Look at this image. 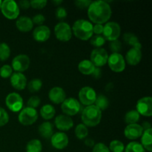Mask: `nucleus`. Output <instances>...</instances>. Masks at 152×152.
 Instances as JSON below:
<instances>
[{"instance_id":"9b49d317","label":"nucleus","mask_w":152,"mask_h":152,"mask_svg":"<svg viewBox=\"0 0 152 152\" xmlns=\"http://www.w3.org/2000/svg\"><path fill=\"white\" fill-rule=\"evenodd\" d=\"M108 52L102 48H94L91 53L90 61L96 68H101L104 66L108 62Z\"/></svg>"},{"instance_id":"a19ab883","label":"nucleus","mask_w":152,"mask_h":152,"mask_svg":"<svg viewBox=\"0 0 152 152\" xmlns=\"http://www.w3.org/2000/svg\"><path fill=\"white\" fill-rule=\"evenodd\" d=\"M121 42L120 40H114V41L110 42L109 48L113 53H120L121 50Z\"/></svg>"},{"instance_id":"79ce46f5","label":"nucleus","mask_w":152,"mask_h":152,"mask_svg":"<svg viewBox=\"0 0 152 152\" xmlns=\"http://www.w3.org/2000/svg\"><path fill=\"white\" fill-rule=\"evenodd\" d=\"M55 15H56V19L62 20V19H65L67 17L68 13H67V10L65 7L59 6V7H58L56 8V12H55Z\"/></svg>"},{"instance_id":"20e7f679","label":"nucleus","mask_w":152,"mask_h":152,"mask_svg":"<svg viewBox=\"0 0 152 152\" xmlns=\"http://www.w3.org/2000/svg\"><path fill=\"white\" fill-rule=\"evenodd\" d=\"M1 11L6 19L13 20L19 17L20 9L13 0H4L1 3Z\"/></svg>"},{"instance_id":"aec40b11","label":"nucleus","mask_w":152,"mask_h":152,"mask_svg":"<svg viewBox=\"0 0 152 152\" xmlns=\"http://www.w3.org/2000/svg\"><path fill=\"white\" fill-rule=\"evenodd\" d=\"M48 97L50 100L54 104H60L66 99V94L65 90L61 87H53L49 91Z\"/></svg>"},{"instance_id":"473e14b6","label":"nucleus","mask_w":152,"mask_h":152,"mask_svg":"<svg viewBox=\"0 0 152 152\" xmlns=\"http://www.w3.org/2000/svg\"><path fill=\"white\" fill-rule=\"evenodd\" d=\"M10 48L5 42L0 43V61H5L10 57Z\"/></svg>"},{"instance_id":"f257e3e1","label":"nucleus","mask_w":152,"mask_h":152,"mask_svg":"<svg viewBox=\"0 0 152 152\" xmlns=\"http://www.w3.org/2000/svg\"><path fill=\"white\" fill-rule=\"evenodd\" d=\"M111 6L104 1H92L88 8L89 19L95 24H101L108 22L111 16Z\"/></svg>"},{"instance_id":"9d476101","label":"nucleus","mask_w":152,"mask_h":152,"mask_svg":"<svg viewBox=\"0 0 152 152\" xmlns=\"http://www.w3.org/2000/svg\"><path fill=\"white\" fill-rule=\"evenodd\" d=\"M5 104L10 111L19 112L23 108V99L19 94L12 92L6 96Z\"/></svg>"},{"instance_id":"c03bdc74","label":"nucleus","mask_w":152,"mask_h":152,"mask_svg":"<svg viewBox=\"0 0 152 152\" xmlns=\"http://www.w3.org/2000/svg\"><path fill=\"white\" fill-rule=\"evenodd\" d=\"M31 19H32V22L34 23V25L35 24V25L40 26V25H42V24L45 21V17L42 14H41V13H39V14L35 15Z\"/></svg>"},{"instance_id":"f03ea898","label":"nucleus","mask_w":152,"mask_h":152,"mask_svg":"<svg viewBox=\"0 0 152 152\" xmlns=\"http://www.w3.org/2000/svg\"><path fill=\"white\" fill-rule=\"evenodd\" d=\"M72 34L77 38L87 41L93 37V25L86 19H78L73 25Z\"/></svg>"},{"instance_id":"5701e85b","label":"nucleus","mask_w":152,"mask_h":152,"mask_svg":"<svg viewBox=\"0 0 152 152\" xmlns=\"http://www.w3.org/2000/svg\"><path fill=\"white\" fill-rule=\"evenodd\" d=\"M152 129H147L143 131L142 136H141V145L146 151H152Z\"/></svg>"},{"instance_id":"ddd939ff","label":"nucleus","mask_w":152,"mask_h":152,"mask_svg":"<svg viewBox=\"0 0 152 152\" xmlns=\"http://www.w3.org/2000/svg\"><path fill=\"white\" fill-rule=\"evenodd\" d=\"M31 60L28 55L19 54L13 58L12 60L11 67L16 72L22 73L29 68Z\"/></svg>"},{"instance_id":"4be33fe9","label":"nucleus","mask_w":152,"mask_h":152,"mask_svg":"<svg viewBox=\"0 0 152 152\" xmlns=\"http://www.w3.org/2000/svg\"><path fill=\"white\" fill-rule=\"evenodd\" d=\"M16 26L17 29L21 32H29L34 28V23L31 18L26 16H20L16 22Z\"/></svg>"},{"instance_id":"7c9ffc66","label":"nucleus","mask_w":152,"mask_h":152,"mask_svg":"<svg viewBox=\"0 0 152 152\" xmlns=\"http://www.w3.org/2000/svg\"><path fill=\"white\" fill-rule=\"evenodd\" d=\"M74 133L78 139L83 140L87 137V136L88 135V129L87 126H85L83 123H80L76 126Z\"/></svg>"},{"instance_id":"e433bc0d","label":"nucleus","mask_w":152,"mask_h":152,"mask_svg":"<svg viewBox=\"0 0 152 152\" xmlns=\"http://www.w3.org/2000/svg\"><path fill=\"white\" fill-rule=\"evenodd\" d=\"M13 74V68L9 65H4L0 68V77L3 79H7Z\"/></svg>"},{"instance_id":"2eb2a0df","label":"nucleus","mask_w":152,"mask_h":152,"mask_svg":"<svg viewBox=\"0 0 152 152\" xmlns=\"http://www.w3.org/2000/svg\"><path fill=\"white\" fill-rule=\"evenodd\" d=\"M50 142L53 148L58 150H62L66 148L69 143V139L64 132H59L53 134L50 137Z\"/></svg>"},{"instance_id":"6e6552de","label":"nucleus","mask_w":152,"mask_h":152,"mask_svg":"<svg viewBox=\"0 0 152 152\" xmlns=\"http://www.w3.org/2000/svg\"><path fill=\"white\" fill-rule=\"evenodd\" d=\"M61 109L65 115L71 117L80 112L81 110V105L77 99L70 97L63 101L61 105Z\"/></svg>"},{"instance_id":"c9c22d12","label":"nucleus","mask_w":152,"mask_h":152,"mask_svg":"<svg viewBox=\"0 0 152 152\" xmlns=\"http://www.w3.org/2000/svg\"><path fill=\"white\" fill-rule=\"evenodd\" d=\"M90 43L95 48H99L105 45V39L102 35H95L90 39Z\"/></svg>"},{"instance_id":"72a5a7b5","label":"nucleus","mask_w":152,"mask_h":152,"mask_svg":"<svg viewBox=\"0 0 152 152\" xmlns=\"http://www.w3.org/2000/svg\"><path fill=\"white\" fill-rule=\"evenodd\" d=\"M125 152H145V150L140 142H131L125 148Z\"/></svg>"},{"instance_id":"37998d69","label":"nucleus","mask_w":152,"mask_h":152,"mask_svg":"<svg viewBox=\"0 0 152 152\" xmlns=\"http://www.w3.org/2000/svg\"><path fill=\"white\" fill-rule=\"evenodd\" d=\"M92 152H111L108 149V147L105 145V144L102 142H99L96 143V145L94 146Z\"/></svg>"},{"instance_id":"f8f14e48","label":"nucleus","mask_w":152,"mask_h":152,"mask_svg":"<svg viewBox=\"0 0 152 152\" xmlns=\"http://www.w3.org/2000/svg\"><path fill=\"white\" fill-rule=\"evenodd\" d=\"M55 37L61 42H68L72 37V30L66 22H59L54 28Z\"/></svg>"},{"instance_id":"a211bd4d","label":"nucleus","mask_w":152,"mask_h":152,"mask_svg":"<svg viewBox=\"0 0 152 152\" xmlns=\"http://www.w3.org/2000/svg\"><path fill=\"white\" fill-rule=\"evenodd\" d=\"M143 133V129L140 125L130 124L128 125L124 130V134L127 139L136 140L140 137Z\"/></svg>"},{"instance_id":"7ed1b4c3","label":"nucleus","mask_w":152,"mask_h":152,"mask_svg":"<svg viewBox=\"0 0 152 152\" xmlns=\"http://www.w3.org/2000/svg\"><path fill=\"white\" fill-rule=\"evenodd\" d=\"M82 120L87 127H95L102 119V111L94 105L86 106L82 112Z\"/></svg>"},{"instance_id":"1a4fd4ad","label":"nucleus","mask_w":152,"mask_h":152,"mask_svg":"<svg viewBox=\"0 0 152 152\" xmlns=\"http://www.w3.org/2000/svg\"><path fill=\"white\" fill-rule=\"evenodd\" d=\"M78 96L79 102L86 106L94 105L97 96L94 89L89 86L82 88L79 91Z\"/></svg>"},{"instance_id":"39448f33","label":"nucleus","mask_w":152,"mask_h":152,"mask_svg":"<svg viewBox=\"0 0 152 152\" xmlns=\"http://www.w3.org/2000/svg\"><path fill=\"white\" fill-rule=\"evenodd\" d=\"M38 112L36 109L30 107L24 108L19 111L18 120L22 125L25 126H31L36 123L38 119Z\"/></svg>"},{"instance_id":"58836bf2","label":"nucleus","mask_w":152,"mask_h":152,"mask_svg":"<svg viewBox=\"0 0 152 152\" xmlns=\"http://www.w3.org/2000/svg\"><path fill=\"white\" fill-rule=\"evenodd\" d=\"M9 121V115L7 111L0 107V127L5 126Z\"/></svg>"},{"instance_id":"423d86ee","label":"nucleus","mask_w":152,"mask_h":152,"mask_svg":"<svg viewBox=\"0 0 152 152\" xmlns=\"http://www.w3.org/2000/svg\"><path fill=\"white\" fill-rule=\"evenodd\" d=\"M121 34V28L120 25L115 22H106L103 28L102 37L105 41L112 42L117 40Z\"/></svg>"},{"instance_id":"ea45409f","label":"nucleus","mask_w":152,"mask_h":152,"mask_svg":"<svg viewBox=\"0 0 152 152\" xmlns=\"http://www.w3.org/2000/svg\"><path fill=\"white\" fill-rule=\"evenodd\" d=\"M31 7L37 10H40V9L44 8L47 4V1L46 0H32L30 1Z\"/></svg>"},{"instance_id":"cd10ccee","label":"nucleus","mask_w":152,"mask_h":152,"mask_svg":"<svg viewBox=\"0 0 152 152\" xmlns=\"http://www.w3.org/2000/svg\"><path fill=\"white\" fill-rule=\"evenodd\" d=\"M42 145L41 141L37 139L31 140L26 145V152H42Z\"/></svg>"},{"instance_id":"0eeeda50","label":"nucleus","mask_w":152,"mask_h":152,"mask_svg":"<svg viewBox=\"0 0 152 152\" xmlns=\"http://www.w3.org/2000/svg\"><path fill=\"white\" fill-rule=\"evenodd\" d=\"M107 63L110 69L115 73H121L126 69V60L120 53H113L108 56Z\"/></svg>"},{"instance_id":"2f4dec72","label":"nucleus","mask_w":152,"mask_h":152,"mask_svg":"<svg viewBox=\"0 0 152 152\" xmlns=\"http://www.w3.org/2000/svg\"><path fill=\"white\" fill-rule=\"evenodd\" d=\"M28 91L31 93H36L39 91L40 89L42 87V82L39 79H34L29 82L28 85Z\"/></svg>"},{"instance_id":"a18cd8bd","label":"nucleus","mask_w":152,"mask_h":152,"mask_svg":"<svg viewBox=\"0 0 152 152\" xmlns=\"http://www.w3.org/2000/svg\"><path fill=\"white\" fill-rule=\"evenodd\" d=\"M92 2V1L90 0H77L75 1V4L77 5V7L80 9H86L88 8L89 5L91 4V3Z\"/></svg>"},{"instance_id":"dca6fc26","label":"nucleus","mask_w":152,"mask_h":152,"mask_svg":"<svg viewBox=\"0 0 152 152\" xmlns=\"http://www.w3.org/2000/svg\"><path fill=\"white\" fill-rule=\"evenodd\" d=\"M54 123L56 129H59V131H62V132L70 130L74 126V121L71 117L65 114L58 115L55 118Z\"/></svg>"},{"instance_id":"f3484780","label":"nucleus","mask_w":152,"mask_h":152,"mask_svg":"<svg viewBox=\"0 0 152 152\" xmlns=\"http://www.w3.org/2000/svg\"><path fill=\"white\" fill-rule=\"evenodd\" d=\"M10 84L18 91H22L27 87V78L22 73L15 72L10 77Z\"/></svg>"},{"instance_id":"c756f323","label":"nucleus","mask_w":152,"mask_h":152,"mask_svg":"<svg viewBox=\"0 0 152 152\" xmlns=\"http://www.w3.org/2000/svg\"><path fill=\"white\" fill-rule=\"evenodd\" d=\"M140 114L136 110H131L128 111L125 115V122L128 125L136 124L140 119Z\"/></svg>"},{"instance_id":"09e8293b","label":"nucleus","mask_w":152,"mask_h":152,"mask_svg":"<svg viewBox=\"0 0 152 152\" xmlns=\"http://www.w3.org/2000/svg\"><path fill=\"white\" fill-rule=\"evenodd\" d=\"M92 75H93L94 77H96V78H99V77H101V70L99 69V68H95L94 71Z\"/></svg>"},{"instance_id":"3c124183","label":"nucleus","mask_w":152,"mask_h":152,"mask_svg":"<svg viewBox=\"0 0 152 152\" xmlns=\"http://www.w3.org/2000/svg\"><path fill=\"white\" fill-rule=\"evenodd\" d=\"M53 2L54 3V4H56V5H57V6H59V4H62V1H53Z\"/></svg>"},{"instance_id":"6ab92c4d","label":"nucleus","mask_w":152,"mask_h":152,"mask_svg":"<svg viewBox=\"0 0 152 152\" xmlns=\"http://www.w3.org/2000/svg\"><path fill=\"white\" fill-rule=\"evenodd\" d=\"M50 37V30L46 25H40L37 27L33 32V37L39 42H46Z\"/></svg>"},{"instance_id":"8fccbe9b","label":"nucleus","mask_w":152,"mask_h":152,"mask_svg":"<svg viewBox=\"0 0 152 152\" xmlns=\"http://www.w3.org/2000/svg\"><path fill=\"white\" fill-rule=\"evenodd\" d=\"M142 129H143V131L145 130H147V129H151V124H150L148 122H145V123H143V124H142Z\"/></svg>"},{"instance_id":"c85d7f7f","label":"nucleus","mask_w":152,"mask_h":152,"mask_svg":"<svg viewBox=\"0 0 152 152\" xmlns=\"http://www.w3.org/2000/svg\"><path fill=\"white\" fill-rule=\"evenodd\" d=\"M94 105L97 107L101 111H102L107 109L108 107L109 106V100L105 95L100 94L96 96V99Z\"/></svg>"},{"instance_id":"b1692460","label":"nucleus","mask_w":152,"mask_h":152,"mask_svg":"<svg viewBox=\"0 0 152 152\" xmlns=\"http://www.w3.org/2000/svg\"><path fill=\"white\" fill-rule=\"evenodd\" d=\"M96 67L90 61V59H84L78 65V69L80 73L84 75H92Z\"/></svg>"},{"instance_id":"393cba45","label":"nucleus","mask_w":152,"mask_h":152,"mask_svg":"<svg viewBox=\"0 0 152 152\" xmlns=\"http://www.w3.org/2000/svg\"><path fill=\"white\" fill-rule=\"evenodd\" d=\"M39 134L45 139H49L53 134V126L50 122H44L39 127Z\"/></svg>"},{"instance_id":"4468645a","label":"nucleus","mask_w":152,"mask_h":152,"mask_svg":"<svg viewBox=\"0 0 152 152\" xmlns=\"http://www.w3.org/2000/svg\"><path fill=\"white\" fill-rule=\"evenodd\" d=\"M136 111L140 115L151 117L152 115V98L151 96H145L140 99L137 102Z\"/></svg>"},{"instance_id":"49530a36","label":"nucleus","mask_w":152,"mask_h":152,"mask_svg":"<svg viewBox=\"0 0 152 152\" xmlns=\"http://www.w3.org/2000/svg\"><path fill=\"white\" fill-rule=\"evenodd\" d=\"M104 25L101 24H95L93 25V33H94L96 35H102L103 32Z\"/></svg>"},{"instance_id":"4c0bfd02","label":"nucleus","mask_w":152,"mask_h":152,"mask_svg":"<svg viewBox=\"0 0 152 152\" xmlns=\"http://www.w3.org/2000/svg\"><path fill=\"white\" fill-rule=\"evenodd\" d=\"M41 103V99L38 96H32L28 101V107L36 109Z\"/></svg>"},{"instance_id":"412c9836","label":"nucleus","mask_w":152,"mask_h":152,"mask_svg":"<svg viewBox=\"0 0 152 152\" xmlns=\"http://www.w3.org/2000/svg\"><path fill=\"white\" fill-rule=\"evenodd\" d=\"M142 59V51L139 49L132 48L129 49L126 55V62L129 65L134 66L138 65Z\"/></svg>"},{"instance_id":"f704fd0d","label":"nucleus","mask_w":152,"mask_h":152,"mask_svg":"<svg viewBox=\"0 0 152 152\" xmlns=\"http://www.w3.org/2000/svg\"><path fill=\"white\" fill-rule=\"evenodd\" d=\"M108 149L111 152H123L125 151V145L121 141L114 140L110 142Z\"/></svg>"},{"instance_id":"603ef678","label":"nucleus","mask_w":152,"mask_h":152,"mask_svg":"<svg viewBox=\"0 0 152 152\" xmlns=\"http://www.w3.org/2000/svg\"><path fill=\"white\" fill-rule=\"evenodd\" d=\"M1 3H2V1L0 0V9H1Z\"/></svg>"},{"instance_id":"bb28decb","label":"nucleus","mask_w":152,"mask_h":152,"mask_svg":"<svg viewBox=\"0 0 152 152\" xmlns=\"http://www.w3.org/2000/svg\"><path fill=\"white\" fill-rule=\"evenodd\" d=\"M55 114H56V110L54 107L50 104L43 105L40 109V115L45 120H51L54 117Z\"/></svg>"},{"instance_id":"a878e982","label":"nucleus","mask_w":152,"mask_h":152,"mask_svg":"<svg viewBox=\"0 0 152 152\" xmlns=\"http://www.w3.org/2000/svg\"><path fill=\"white\" fill-rule=\"evenodd\" d=\"M123 39H124L125 42L126 44L132 46V48L139 49V50H141V48H142V45L139 42L137 37L135 34H132V33H126V34H125L124 36H123Z\"/></svg>"},{"instance_id":"de8ad7c7","label":"nucleus","mask_w":152,"mask_h":152,"mask_svg":"<svg viewBox=\"0 0 152 152\" xmlns=\"http://www.w3.org/2000/svg\"><path fill=\"white\" fill-rule=\"evenodd\" d=\"M17 4L19 9L22 8L24 9V10H26V9H28L31 7L30 1H28V0H22V1H20L19 3H17Z\"/></svg>"}]
</instances>
